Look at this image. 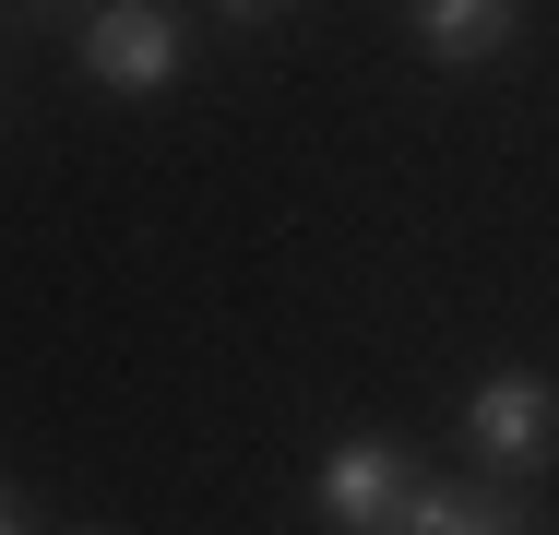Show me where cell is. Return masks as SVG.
Returning <instances> with one entry per match:
<instances>
[{
	"label": "cell",
	"instance_id": "1",
	"mask_svg": "<svg viewBox=\"0 0 559 535\" xmlns=\"http://www.w3.org/2000/svg\"><path fill=\"white\" fill-rule=\"evenodd\" d=\"M84 72H96L108 96H167V84L191 72V24H179L167 0H96V12H84Z\"/></svg>",
	"mask_w": 559,
	"mask_h": 535
},
{
	"label": "cell",
	"instance_id": "2",
	"mask_svg": "<svg viewBox=\"0 0 559 535\" xmlns=\"http://www.w3.org/2000/svg\"><path fill=\"white\" fill-rule=\"evenodd\" d=\"M464 440L500 464V476H536L559 452V381H536V369H488L476 393H464Z\"/></svg>",
	"mask_w": 559,
	"mask_h": 535
},
{
	"label": "cell",
	"instance_id": "3",
	"mask_svg": "<svg viewBox=\"0 0 559 535\" xmlns=\"http://www.w3.org/2000/svg\"><path fill=\"white\" fill-rule=\"evenodd\" d=\"M405 488H417V452H405V440H334V452H322V512H334L345 535H393Z\"/></svg>",
	"mask_w": 559,
	"mask_h": 535
},
{
	"label": "cell",
	"instance_id": "4",
	"mask_svg": "<svg viewBox=\"0 0 559 535\" xmlns=\"http://www.w3.org/2000/svg\"><path fill=\"white\" fill-rule=\"evenodd\" d=\"M393 535H536V512H524V488H488V476H417L405 488V512H393Z\"/></svg>",
	"mask_w": 559,
	"mask_h": 535
},
{
	"label": "cell",
	"instance_id": "5",
	"mask_svg": "<svg viewBox=\"0 0 559 535\" xmlns=\"http://www.w3.org/2000/svg\"><path fill=\"white\" fill-rule=\"evenodd\" d=\"M512 24H524V0H417L429 60H500V48H512Z\"/></svg>",
	"mask_w": 559,
	"mask_h": 535
},
{
	"label": "cell",
	"instance_id": "6",
	"mask_svg": "<svg viewBox=\"0 0 559 535\" xmlns=\"http://www.w3.org/2000/svg\"><path fill=\"white\" fill-rule=\"evenodd\" d=\"M226 24H274V12H298V0H215Z\"/></svg>",
	"mask_w": 559,
	"mask_h": 535
},
{
	"label": "cell",
	"instance_id": "7",
	"mask_svg": "<svg viewBox=\"0 0 559 535\" xmlns=\"http://www.w3.org/2000/svg\"><path fill=\"white\" fill-rule=\"evenodd\" d=\"M0 535H36V524H24V500H12V488H0Z\"/></svg>",
	"mask_w": 559,
	"mask_h": 535
},
{
	"label": "cell",
	"instance_id": "8",
	"mask_svg": "<svg viewBox=\"0 0 559 535\" xmlns=\"http://www.w3.org/2000/svg\"><path fill=\"white\" fill-rule=\"evenodd\" d=\"M24 12H60V0H24Z\"/></svg>",
	"mask_w": 559,
	"mask_h": 535
}]
</instances>
